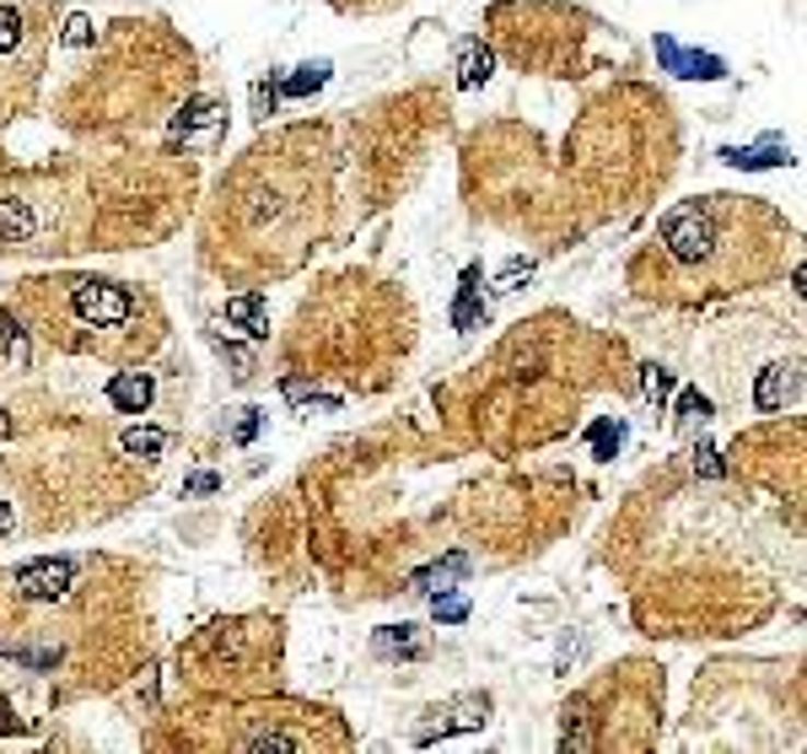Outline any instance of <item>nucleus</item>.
Returning a JSON list of instances; mask_svg holds the SVG:
<instances>
[{
    "instance_id": "nucleus-1",
    "label": "nucleus",
    "mask_w": 807,
    "mask_h": 754,
    "mask_svg": "<svg viewBox=\"0 0 807 754\" xmlns=\"http://www.w3.org/2000/svg\"><path fill=\"white\" fill-rule=\"evenodd\" d=\"M70 308H76V318L87 329H125L129 318H135V297H129L125 286H114V281H81L76 297H70Z\"/></svg>"
},
{
    "instance_id": "nucleus-2",
    "label": "nucleus",
    "mask_w": 807,
    "mask_h": 754,
    "mask_svg": "<svg viewBox=\"0 0 807 754\" xmlns=\"http://www.w3.org/2000/svg\"><path fill=\"white\" fill-rule=\"evenodd\" d=\"M76 582V561H33L16 571V593L33 598V604H49V598H65V587Z\"/></svg>"
},
{
    "instance_id": "nucleus-3",
    "label": "nucleus",
    "mask_w": 807,
    "mask_h": 754,
    "mask_svg": "<svg viewBox=\"0 0 807 754\" xmlns=\"http://www.w3.org/2000/svg\"><path fill=\"white\" fill-rule=\"evenodd\" d=\"M431 717H436V722L426 728V733H420V744H436V739H447V733H469V728H485V722H491V700H485V695H458V700H452L447 711L436 706Z\"/></svg>"
},
{
    "instance_id": "nucleus-4",
    "label": "nucleus",
    "mask_w": 807,
    "mask_h": 754,
    "mask_svg": "<svg viewBox=\"0 0 807 754\" xmlns=\"http://www.w3.org/2000/svg\"><path fill=\"white\" fill-rule=\"evenodd\" d=\"M657 60L668 65L673 76H689V81H722L727 76V65L716 60V55H689L673 38H657Z\"/></svg>"
},
{
    "instance_id": "nucleus-5",
    "label": "nucleus",
    "mask_w": 807,
    "mask_h": 754,
    "mask_svg": "<svg viewBox=\"0 0 807 754\" xmlns=\"http://www.w3.org/2000/svg\"><path fill=\"white\" fill-rule=\"evenodd\" d=\"M431 647L415 626H382L377 630V658H404V663H420Z\"/></svg>"
},
{
    "instance_id": "nucleus-6",
    "label": "nucleus",
    "mask_w": 807,
    "mask_h": 754,
    "mask_svg": "<svg viewBox=\"0 0 807 754\" xmlns=\"http://www.w3.org/2000/svg\"><path fill=\"white\" fill-rule=\"evenodd\" d=\"M792 393H797V367H764L759 388H753V404L759 410H781Z\"/></svg>"
},
{
    "instance_id": "nucleus-7",
    "label": "nucleus",
    "mask_w": 807,
    "mask_h": 754,
    "mask_svg": "<svg viewBox=\"0 0 807 754\" xmlns=\"http://www.w3.org/2000/svg\"><path fill=\"white\" fill-rule=\"evenodd\" d=\"M108 399L125 415H146V404H151V373H119L108 382Z\"/></svg>"
},
{
    "instance_id": "nucleus-8",
    "label": "nucleus",
    "mask_w": 807,
    "mask_h": 754,
    "mask_svg": "<svg viewBox=\"0 0 807 754\" xmlns=\"http://www.w3.org/2000/svg\"><path fill=\"white\" fill-rule=\"evenodd\" d=\"M227 318H232L249 340H264V334H269V308H264V297H253V292L249 297H232V302H227Z\"/></svg>"
},
{
    "instance_id": "nucleus-9",
    "label": "nucleus",
    "mask_w": 807,
    "mask_h": 754,
    "mask_svg": "<svg viewBox=\"0 0 807 754\" xmlns=\"http://www.w3.org/2000/svg\"><path fill=\"white\" fill-rule=\"evenodd\" d=\"M722 162H733V168H786L792 162V151L781 146V140H764V146H748V151H722Z\"/></svg>"
},
{
    "instance_id": "nucleus-10",
    "label": "nucleus",
    "mask_w": 807,
    "mask_h": 754,
    "mask_svg": "<svg viewBox=\"0 0 807 754\" xmlns=\"http://www.w3.org/2000/svg\"><path fill=\"white\" fill-rule=\"evenodd\" d=\"M0 238L5 243H27L33 238V210L22 199H0Z\"/></svg>"
},
{
    "instance_id": "nucleus-11",
    "label": "nucleus",
    "mask_w": 807,
    "mask_h": 754,
    "mask_svg": "<svg viewBox=\"0 0 807 754\" xmlns=\"http://www.w3.org/2000/svg\"><path fill=\"white\" fill-rule=\"evenodd\" d=\"M474 286H480V270H463V292H458V308H452V323H458V329H474V323H480Z\"/></svg>"
},
{
    "instance_id": "nucleus-12",
    "label": "nucleus",
    "mask_w": 807,
    "mask_h": 754,
    "mask_svg": "<svg viewBox=\"0 0 807 754\" xmlns=\"http://www.w3.org/2000/svg\"><path fill=\"white\" fill-rule=\"evenodd\" d=\"M463 571H469V556H447V561L426 566V571H420V576H415V587H420V593H431L436 582H458V576H463Z\"/></svg>"
},
{
    "instance_id": "nucleus-13",
    "label": "nucleus",
    "mask_w": 807,
    "mask_h": 754,
    "mask_svg": "<svg viewBox=\"0 0 807 754\" xmlns=\"http://www.w3.org/2000/svg\"><path fill=\"white\" fill-rule=\"evenodd\" d=\"M323 81H328V65H302L297 76L280 81V92H286V98H308V92H318Z\"/></svg>"
},
{
    "instance_id": "nucleus-14",
    "label": "nucleus",
    "mask_w": 807,
    "mask_h": 754,
    "mask_svg": "<svg viewBox=\"0 0 807 754\" xmlns=\"http://www.w3.org/2000/svg\"><path fill=\"white\" fill-rule=\"evenodd\" d=\"M221 119V103H210V98H199V103H188L184 108V119H178V135H194V129H205V125H216Z\"/></svg>"
},
{
    "instance_id": "nucleus-15",
    "label": "nucleus",
    "mask_w": 807,
    "mask_h": 754,
    "mask_svg": "<svg viewBox=\"0 0 807 754\" xmlns=\"http://www.w3.org/2000/svg\"><path fill=\"white\" fill-rule=\"evenodd\" d=\"M485 76H491V55H485L480 44H469V49H463V87H480Z\"/></svg>"
},
{
    "instance_id": "nucleus-16",
    "label": "nucleus",
    "mask_w": 807,
    "mask_h": 754,
    "mask_svg": "<svg viewBox=\"0 0 807 754\" xmlns=\"http://www.w3.org/2000/svg\"><path fill=\"white\" fill-rule=\"evenodd\" d=\"M22 44V11L16 5H0V55H11Z\"/></svg>"
},
{
    "instance_id": "nucleus-17",
    "label": "nucleus",
    "mask_w": 807,
    "mask_h": 754,
    "mask_svg": "<svg viewBox=\"0 0 807 754\" xmlns=\"http://www.w3.org/2000/svg\"><path fill=\"white\" fill-rule=\"evenodd\" d=\"M125 447L129 453H140V458H157V453L168 447V437H162V432H129Z\"/></svg>"
},
{
    "instance_id": "nucleus-18",
    "label": "nucleus",
    "mask_w": 807,
    "mask_h": 754,
    "mask_svg": "<svg viewBox=\"0 0 807 754\" xmlns=\"http://www.w3.org/2000/svg\"><path fill=\"white\" fill-rule=\"evenodd\" d=\"M679 415L683 421H705V415H711V399L689 388V393H679Z\"/></svg>"
},
{
    "instance_id": "nucleus-19",
    "label": "nucleus",
    "mask_w": 807,
    "mask_h": 754,
    "mask_svg": "<svg viewBox=\"0 0 807 754\" xmlns=\"http://www.w3.org/2000/svg\"><path fill=\"white\" fill-rule=\"evenodd\" d=\"M436 620H447V626L469 620V598H436Z\"/></svg>"
},
{
    "instance_id": "nucleus-20",
    "label": "nucleus",
    "mask_w": 807,
    "mask_h": 754,
    "mask_svg": "<svg viewBox=\"0 0 807 754\" xmlns=\"http://www.w3.org/2000/svg\"><path fill=\"white\" fill-rule=\"evenodd\" d=\"M646 393H652V399H668V393H673V373H662V367H646Z\"/></svg>"
},
{
    "instance_id": "nucleus-21",
    "label": "nucleus",
    "mask_w": 807,
    "mask_h": 754,
    "mask_svg": "<svg viewBox=\"0 0 807 754\" xmlns=\"http://www.w3.org/2000/svg\"><path fill=\"white\" fill-rule=\"evenodd\" d=\"M592 442H598V453L609 458V453L620 447V426H609V421H598V426H592Z\"/></svg>"
},
{
    "instance_id": "nucleus-22",
    "label": "nucleus",
    "mask_w": 807,
    "mask_h": 754,
    "mask_svg": "<svg viewBox=\"0 0 807 754\" xmlns=\"http://www.w3.org/2000/svg\"><path fill=\"white\" fill-rule=\"evenodd\" d=\"M694 475H722V464H716V453H711L705 442L694 447Z\"/></svg>"
},
{
    "instance_id": "nucleus-23",
    "label": "nucleus",
    "mask_w": 807,
    "mask_h": 754,
    "mask_svg": "<svg viewBox=\"0 0 807 754\" xmlns=\"http://www.w3.org/2000/svg\"><path fill=\"white\" fill-rule=\"evenodd\" d=\"M92 38V22L87 16H70V27H65V44H87Z\"/></svg>"
},
{
    "instance_id": "nucleus-24",
    "label": "nucleus",
    "mask_w": 807,
    "mask_h": 754,
    "mask_svg": "<svg viewBox=\"0 0 807 754\" xmlns=\"http://www.w3.org/2000/svg\"><path fill=\"white\" fill-rule=\"evenodd\" d=\"M184 491H188V496H210V491H221V480H216V475H194Z\"/></svg>"
},
{
    "instance_id": "nucleus-25",
    "label": "nucleus",
    "mask_w": 807,
    "mask_h": 754,
    "mask_svg": "<svg viewBox=\"0 0 807 754\" xmlns=\"http://www.w3.org/2000/svg\"><path fill=\"white\" fill-rule=\"evenodd\" d=\"M258 437V410H243V421H238V442H253Z\"/></svg>"
},
{
    "instance_id": "nucleus-26",
    "label": "nucleus",
    "mask_w": 807,
    "mask_h": 754,
    "mask_svg": "<svg viewBox=\"0 0 807 754\" xmlns=\"http://www.w3.org/2000/svg\"><path fill=\"white\" fill-rule=\"evenodd\" d=\"M253 103H258V114H269V108H275V87L258 81V87H253Z\"/></svg>"
}]
</instances>
